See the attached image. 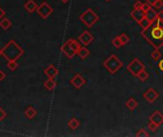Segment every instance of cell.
I'll return each instance as SVG.
<instances>
[{
	"mask_svg": "<svg viewBox=\"0 0 163 137\" xmlns=\"http://www.w3.org/2000/svg\"><path fill=\"white\" fill-rule=\"evenodd\" d=\"M141 36L155 50L163 47V21L155 19L148 28L142 30Z\"/></svg>",
	"mask_w": 163,
	"mask_h": 137,
	"instance_id": "obj_1",
	"label": "cell"
},
{
	"mask_svg": "<svg viewBox=\"0 0 163 137\" xmlns=\"http://www.w3.org/2000/svg\"><path fill=\"white\" fill-rule=\"evenodd\" d=\"M1 50L2 55L8 61L17 60L24 54V50L14 40H10Z\"/></svg>",
	"mask_w": 163,
	"mask_h": 137,
	"instance_id": "obj_2",
	"label": "cell"
},
{
	"mask_svg": "<svg viewBox=\"0 0 163 137\" xmlns=\"http://www.w3.org/2000/svg\"><path fill=\"white\" fill-rule=\"evenodd\" d=\"M81 48L79 42L75 39H68L67 42H65L63 44V46L61 47V51L65 54V55L72 59L75 54H77V51L79 50V49Z\"/></svg>",
	"mask_w": 163,
	"mask_h": 137,
	"instance_id": "obj_3",
	"label": "cell"
},
{
	"mask_svg": "<svg viewBox=\"0 0 163 137\" xmlns=\"http://www.w3.org/2000/svg\"><path fill=\"white\" fill-rule=\"evenodd\" d=\"M103 66L105 67V69L110 72L111 74H115L117 72L118 70H120L123 66L122 61L116 55V54H112L110 55V57H108L104 63Z\"/></svg>",
	"mask_w": 163,
	"mask_h": 137,
	"instance_id": "obj_4",
	"label": "cell"
},
{
	"mask_svg": "<svg viewBox=\"0 0 163 137\" xmlns=\"http://www.w3.org/2000/svg\"><path fill=\"white\" fill-rule=\"evenodd\" d=\"M79 20L86 27H88V28H92V27L99 20V16L92 9L89 8L79 16Z\"/></svg>",
	"mask_w": 163,
	"mask_h": 137,
	"instance_id": "obj_5",
	"label": "cell"
},
{
	"mask_svg": "<svg viewBox=\"0 0 163 137\" xmlns=\"http://www.w3.org/2000/svg\"><path fill=\"white\" fill-rule=\"evenodd\" d=\"M127 70L129 71V72L131 74H133V76L138 77L139 74L145 70V65L139 59V58H134L133 59L127 66Z\"/></svg>",
	"mask_w": 163,
	"mask_h": 137,
	"instance_id": "obj_6",
	"label": "cell"
},
{
	"mask_svg": "<svg viewBox=\"0 0 163 137\" xmlns=\"http://www.w3.org/2000/svg\"><path fill=\"white\" fill-rule=\"evenodd\" d=\"M36 13L42 19H46L53 13V9L46 1H43L38 6V8L36 10Z\"/></svg>",
	"mask_w": 163,
	"mask_h": 137,
	"instance_id": "obj_7",
	"label": "cell"
},
{
	"mask_svg": "<svg viewBox=\"0 0 163 137\" xmlns=\"http://www.w3.org/2000/svg\"><path fill=\"white\" fill-rule=\"evenodd\" d=\"M70 83H71L75 89H81V88H82V87L85 85L86 80L84 79V77H83L82 75L79 74V73H77V74H75V75L70 80Z\"/></svg>",
	"mask_w": 163,
	"mask_h": 137,
	"instance_id": "obj_8",
	"label": "cell"
},
{
	"mask_svg": "<svg viewBox=\"0 0 163 137\" xmlns=\"http://www.w3.org/2000/svg\"><path fill=\"white\" fill-rule=\"evenodd\" d=\"M158 96H159L158 92H157L155 90L152 89V88L149 89V90H147V91L144 92V94H143L144 99H145L147 102H149V103H154V102H155V101L157 100Z\"/></svg>",
	"mask_w": 163,
	"mask_h": 137,
	"instance_id": "obj_9",
	"label": "cell"
},
{
	"mask_svg": "<svg viewBox=\"0 0 163 137\" xmlns=\"http://www.w3.org/2000/svg\"><path fill=\"white\" fill-rule=\"evenodd\" d=\"M78 40L80 43H82L84 46H88L90 45L93 41H94V36L92 35V34L89 31H85L81 34L78 37Z\"/></svg>",
	"mask_w": 163,
	"mask_h": 137,
	"instance_id": "obj_10",
	"label": "cell"
},
{
	"mask_svg": "<svg viewBox=\"0 0 163 137\" xmlns=\"http://www.w3.org/2000/svg\"><path fill=\"white\" fill-rule=\"evenodd\" d=\"M131 16L135 22L139 23L145 17V13L141 9H133L131 12Z\"/></svg>",
	"mask_w": 163,
	"mask_h": 137,
	"instance_id": "obj_11",
	"label": "cell"
},
{
	"mask_svg": "<svg viewBox=\"0 0 163 137\" xmlns=\"http://www.w3.org/2000/svg\"><path fill=\"white\" fill-rule=\"evenodd\" d=\"M44 74L48 78H54L58 74V69L56 68L53 65H49L45 70H44Z\"/></svg>",
	"mask_w": 163,
	"mask_h": 137,
	"instance_id": "obj_12",
	"label": "cell"
},
{
	"mask_svg": "<svg viewBox=\"0 0 163 137\" xmlns=\"http://www.w3.org/2000/svg\"><path fill=\"white\" fill-rule=\"evenodd\" d=\"M150 121L155 123L158 127L163 124V114L159 111H155L151 116H150Z\"/></svg>",
	"mask_w": 163,
	"mask_h": 137,
	"instance_id": "obj_13",
	"label": "cell"
},
{
	"mask_svg": "<svg viewBox=\"0 0 163 137\" xmlns=\"http://www.w3.org/2000/svg\"><path fill=\"white\" fill-rule=\"evenodd\" d=\"M24 8H25V10H26L27 12H28V13H33L36 12L38 6H37V4L35 3V0H27L26 3L24 4Z\"/></svg>",
	"mask_w": 163,
	"mask_h": 137,
	"instance_id": "obj_14",
	"label": "cell"
},
{
	"mask_svg": "<svg viewBox=\"0 0 163 137\" xmlns=\"http://www.w3.org/2000/svg\"><path fill=\"white\" fill-rule=\"evenodd\" d=\"M36 113H37V112L35 111V108H34V107H32V106H30V107H28L26 109H25V112H24V115L28 118V119H33V118H35V115H36Z\"/></svg>",
	"mask_w": 163,
	"mask_h": 137,
	"instance_id": "obj_15",
	"label": "cell"
},
{
	"mask_svg": "<svg viewBox=\"0 0 163 137\" xmlns=\"http://www.w3.org/2000/svg\"><path fill=\"white\" fill-rule=\"evenodd\" d=\"M77 55L81 58V59H86L89 55H90V50L85 47H81L79 49V50L77 51Z\"/></svg>",
	"mask_w": 163,
	"mask_h": 137,
	"instance_id": "obj_16",
	"label": "cell"
},
{
	"mask_svg": "<svg viewBox=\"0 0 163 137\" xmlns=\"http://www.w3.org/2000/svg\"><path fill=\"white\" fill-rule=\"evenodd\" d=\"M44 87H45V89H47L48 91L51 92L57 87V83H56V81L53 80V78H49L48 80H46L44 82Z\"/></svg>",
	"mask_w": 163,
	"mask_h": 137,
	"instance_id": "obj_17",
	"label": "cell"
},
{
	"mask_svg": "<svg viewBox=\"0 0 163 137\" xmlns=\"http://www.w3.org/2000/svg\"><path fill=\"white\" fill-rule=\"evenodd\" d=\"M145 17H146L148 20H150L151 22H153V21H155V19H157V13L155 12V9L151 8L147 13H145Z\"/></svg>",
	"mask_w": 163,
	"mask_h": 137,
	"instance_id": "obj_18",
	"label": "cell"
},
{
	"mask_svg": "<svg viewBox=\"0 0 163 137\" xmlns=\"http://www.w3.org/2000/svg\"><path fill=\"white\" fill-rule=\"evenodd\" d=\"M138 106H139V103L134 98H130L126 102V107L130 109V111H133V109L137 108Z\"/></svg>",
	"mask_w": 163,
	"mask_h": 137,
	"instance_id": "obj_19",
	"label": "cell"
},
{
	"mask_svg": "<svg viewBox=\"0 0 163 137\" xmlns=\"http://www.w3.org/2000/svg\"><path fill=\"white\" fill-rule=\"evenodd\" d=\"M11 26H12V22L10 19L8 18H2V20L0 21V27L3 29V30H8L11 28Z\"/></svg>",
	"mask_w": 163,
	"mask_h": 137,
	"instance_id": "obj_20",
	"label": "cell"
},
{
	"mask_svg": "<svg viewBox=\"0 0 163 137\" xmlns=\"http://www.w3.org/2000/svg\"><path fill=\"white\" fill-rule=\"evenodd\" d=\"M68 126L71 129L74 130L76 129L79 126H80V122L76 119V118H72L69 122H68Z\"/></svg>",
	"mask_w": 163,
	"mask_h": 137,
	"instance_id": "obj_21",
	"label": "cell"
},
{
	"mask_svg": "<svg viewBox=\"0 0 163 137\" xmlns=\"http://www.w3.org/2000/svg\"><path fill=\"white\" fill-rule=\"evenodd\" d=\"M7 67L10 71H15L18 68V63L16 62V60H10L7 63Z\"/></svg>",
	"mask_w": 163,
	"mask_h": 137,
	"instance_id": "obj_22",
	"label": "cell"
},
{
	"mask_svg": "<svg viewBox=\"0 0 163 137\" xmlns=\"http://www.w3.org/2000/svg\"><path fill=\"white\" fill-rule=\"evenodd\" d=\"M152 58L155 60V61H159L160 58H161V52L159 50H155L153 52H152Z\"/></svg>",
	"mask_w": 163,
	"mask_h": 137,
	"instance_id": "obj_23",
	"label": "cell"
},
{
	"mask_svg": "<svg viewBox=\"0 0 163 137\" xmlns=\"http://www.w3.org/2000/svg\"><path fill=\"white\" fill-rule=\"evenodd\" d=\"M152 22L150 21V20H148L146 17H144L139 24L140 25V27L142 28V30H144V29H146V28H148V27L150 26V24H151Z\"/></svg>",
	"mask_w": 163,
	"mask_h": 137,
	"instance_id": "obj_24",
	"label": "cell"
},
{
	"mask_svg": "<svg viewBox=\"0 0 163 137\" xmlns=\"http://www.w3.org/2000/svg\"><path fill=\"white\" fill-rule=\"evenodd\" d=\"M139 79L141 81V82H145L147 79H148V77H149V74H148V72L145 71V70H143L139 74Z\"/></svg>",
	"mask_w": 163,
	"mask_h": 137,
	"instance_id": "obj_25",
	"label": "cell"
},
{
	"mask_svg": "<svg viewBox=\"0 0 163 137\" xmlns=\"http://www.w3.org/2000/svg\"><path fill=\"white\" fill-rule=\"evenodd\" d=\"M112 44H113V46H114V47H116L117 49H119V48H121V47L123 46L118 36L115 37V38L112 40Z\"/></svg>",
	"mask_w": 163,
	"mask_h": 137,
	"instance_id": "obj_26",
	"label": "cell"
},
{
	"mask_svg": "<svg viewBox=\"0 0 163 137\" xmlns=\"http://www.w3.org/2000/svg\"><path fill=\"white\" fill-rule=\"evenodd\" d=\"M118 37H119V39H120L122 45H126V44L129 43V41H130V37H129L126 34H121Z\"/></svg>",
	"mask_w": 163,
	"mask_h": 137,
	"instance_id": "obj_27",
	"label": "cell"
},
{
	"mask_svg": "<svg viewBox=\"0 0 163 137\" xmlns=\"http://www.w3.org/2000/svg\"><path fill=\"white\" fill-rule=\"evenodd\" d=\"M135 136H138V137H148V136H150V134L147 132V130L145 129H140L138 132H137V134H135Z\"/></svg>",
	"mask_w": 163,
	"mask_h": 137,
	"instance_id": "obj_28",
	"label": "cell"
},
{
	"mask_svg": "<svg viewBox=\"0 0 163 137\" xmlns=\"http://www.w3.org/2000/svg\"><path fill=\"white\" fill-rule=\"evenodd\" d=\"M148 129H149L150 130H152V131H155V130L158 129V126H157L155 123L150 121V123H149V125H148Z\"/></svg>",
	"mask_w": 163,
	"mask_h": 137,
	"instance_id": "obj_29",
	"label": "cell"
},
{
	"mask_svg": "<svg viewBox=\"0 0 163 137\" xmlns=\"http://www.w3.org/2000/svg\"><path fill=\"white\" fill-rule=\"evenodd\" d=\"M7 116V113L6 112L4 111V109L2 108H0V122L3 121L5 119V117Z\"/></svg>",
	"mask_w": 163,
	"mask_h": 137,
	"instance_id": "obj_30",
	"label": "cell"
},
{
	"mask_svg": "<svg viewBox=\"0 0 163 137\" xmlns=\"http://www.w3.org/2000/svg\"><path fill=\"white\" fill-rule=\"evenodd\" d=\"M151 9V6L146 2V3H143V5H142V7H141V10L144 12V13H147L149 10Z\"/></svg>",
	"mask_w": 163,
	"mask_h": 137,
	"instance_id": "obj_31",
	"label": "cell"
},
{
	"mask_svg": "<svg viewBox=\"0 0 163 137\" xmlns=\"http://www.w3.org/2000/svg\"><path fill=\"white\" fill-rule=\"evenodd\" d=\"M163 6V0H157L155 2V4L154 5L155 9H160Z\"/></svg>",
	"mask_w": 163,
	"mask_h": 137,
	"instance_id": "obj_32",
	"label": "cell"
},
{
	"mask_svg": "<svg viewBox=\"0 0 163 137\" xmlns=\"http://www.w3.org/2000/svg\"><path fill=\"white\" fill-rule=\"evenodd\" d=\"M142 5H143V3L141 1H139V0H138V1L133 4V9H141Z\"/></svg>",
	"mask_w": 163,
	"mask_h": 137,
	"instance_id": "obj_33",
	"label": "cell"
},
{
	"mask_svg": "<svg viewBox=\"0 0 163 137\" xmlns=\"http://www.w3.org/2000/svg\"><path fill=\"white\" fill-rule=\"evenodd\" d=\"M5 78H6V73L3 71L0 70V81H3Z\"/></svg>",
	"mask_w": 163,
	"mask_h": 137,
	"instance_id": "obj_34",
	"label": "cell"
},
{
	"mask_svg": "<svg viewBox=\"0 0 163 137\" xmlns=\"http://www.w3.org/2000/svg\"><path fill=\"white\" fill-rule=\"evenodd\" d=\"M157 19L163 21V11H160L157 13Z\"/></svg>",
	"mask_w": 163,
	"mask_h": 137,
	"instance_id": "obj_35",
	"label": "cell"
},
{
	"mask_svg": "<svg viewBox=\"0 0 163 137\" xmlns=\"http://www.w3.org/2000/svg\"><path fill=\"white\" fill-rule=\"evenodd\" d=\"M146 1H147V3H148L151 7H152V6L154 7V5L155 4V2L157 1V0H146Z\"/></svg>",
	"mask_w": 163,
	"mask_h": 137,
	"instance_id": "obj_36",
	"label": "cell"
},
{
	"mask_svg": "<svg viewBox=\"0 0 163 137\" xmlns=\"http://www.w3.org/2000/svg\"><path fill=\"white\" fill-rule=\"evenodd\" d=\"M158 68H159V70L163 72V59L159 60V62H158Z\"/></svg>",
	"mask_w": 163,
	"mask_h": 137,
	"instance_id": "obj_37",
	"label": "cell"
},
{
	"mask_svg": "<svg viewBox=\"0 0 163 137\" xmlns=\"http://www.w3.org/2000/svg\"><path fill=\"white\" fill-rule=\"evenodd\" d=\"M4 16H5V11L2 8H0V19L4 18Z\"/></svg>",
	"mask_w": 163,
	"mask_h": 137,
	"instance_id": "obj_38",
	"label": "cell"
},
{
	"mask_svg": "<svg viewBox=\"0 0 163 137\" xmlns=\"http://www.w3.org/2000/svg\"><path fill=\"white\" fill-rule=\"evenodd\" d=\"M60 1H62L63 3H67L68 1H70V0H60Z\"/></svg>",
	"mask_w": 163,
	"mask_h": 137,
	"instance_id": "obj_39",
	"label": "cell"
},
{
	"mask_svg": "<svg viewBox=\"0 0 163 137\" xmlns=\"http://www.w3.org/2000/svg\"><path fill=\"white\" fill-rule=\"evenodd\" d=\"M2 55V50H0V56Z\"/></svg>",
	"mask_w": 163,
	"mask_h": 137,
	"instance_id": "obj_40",
	"label": "cell"
},
{
	"mask_svg": "<svg viewBox=\"0 0 163 137\" xmlns=\"http://www.w3.org/2000/svg\"><path fill=\"white\" fill-rule=\"evenodd\" d=\"M105 1H107V2H108V1H110V0H105Z\"/></svg>",
	"mask_w": 163,
	"mask_h": 137,
	"instance_id": "obj_41",
	"label": "cell"
}]
</instances>
